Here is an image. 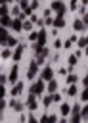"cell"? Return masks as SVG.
<instances>
[{"mask_svg": "<svg viewBox=\"0 0 88 123\" xmlns=\"http://www.w3.org/2000/svg\"><path fill=\"white\" fill-rule=\"evenodd\" d=\"M29 92H31V94H34V96H42V94L46 92V83H44V81L38 77V81H34V83L31 85Z\"/></svg>", "mask_w": 88, "mask_h": 123, "instance_id": "obj_1", "label": "cell"}, {"mask_svg": "<svg viewBox=\"0 0 88 123\" xmlns=\"http://www.w3.org/2000/svg\"><path fill=\"white\" fill-rule=\"evenodd\" d=\"M36 77H40V73H38V62L34 60V62H31V63H29V69H27V79H29V81H34Z\"/></svg>", "mask_w": 88, "mask_h": 123, "instance_id": "obj_2", "label": "cell"}, {"mask_svg": "<svg viewBox=\"0 0 88 123\" xmlns=\"http://www.w3.org/2000/svg\"><path fill=\"white\" fill-rule=\"evenodd\" d=\"M80 108H82V106H78V104H75V106H73V110H71V115H69V123H80V121H82Z\"/></svg>", "mask_w": 88, "mask_h": 123, "instance_id": "obj_3", "label": "cell"}, {"mask_svg": "<svg viewBox=\"0 0 88 123\" xmlns=\"http://www.w3.org/2000/svg\"><path fill=\"white\" fill-rule=\"evenodd\" d=\"M50 8H52V12H55V15H65V10H67L63 0H52Z\"/></svg>", "mask_w": 88, "mask_h": 123, "instance_id": "obj_4", "label": "cell"}, {"mask_svg": "<svg viewBox=\"0 0 88 123\" xmlns=\"http://www.w3.org/2000/svg\"><path fill=\"white\" fill-rule=\"evenodd\" d=\"M17 79H19V65H17V63H13V65H11V69H10V73H8V83L13 86L15 83H19Z\"/></svg>", "mask_w": 88, "mask_h": 123, "instance_id": "obj_5", "label": "cell"}, {"mask_svg": "<svg viewBox=\"0 0 88 123\" xmlns=\"http://www.w3.org/2000/svg\"><path fill=\"white\" fill-rule=\"evenodd\" d=\"M40 79H42L44 83H50V81H54V69H52L50 65H46V67L40 71Z\"/></svg>", "mask_w": 88, "mask_h": 123, "instance_id": "obj_6", "label": "cell"}, {"mask_svg": "<svg viewBox=\"0 0 88 123\" xmlns=\"http://www.w3.org/2000/svg\"><path fill=\"white\" fill-rule=\"evenodd\" d=\"M23 52H25V44H21V42H19V44H17V46L13 48V56H11V60H13L15 63H17V62H19V60L23 58Z\"/></svg>", "mask_w": 88, "mask_h": 123, "instance_id": "obj_7", "label": "cell"}, {"mask_svg": "<svg viewBox=\"0 0 88 123\" xmlns=\"http://www.w3.org/2000/svg\"><path fill=\"white\" fill-rule=\"evenodd\" d=\"M27 108H29L31 111L38 108V104H36V96H34V94H31V92H29V96H27Z\"/></svg>", "mask_w": 88, "mask_h": 123, "instance_id": "obj_8", "label": "cell"}, {"mask_svg": "<svg viewBox=\"0 0 88 123\" xmlns=\"http://www.w3.org/2000/svg\"><path fill=\"white\" fill-rule=\"evenodd\" d=\"M8 106H10V108H11L13 111H21V110H23V104H21L19 100H15L13 96L10 98V102H8Z\"/></svg>", "mask_w": 88, "mask_h": 123, "instance_id": "obj_9", "label": "cell"}, {"mask_svg": "<svg viewBox=\"0 0 88 123\" xmlns=\"http://www.w3.org/2000/svg\"><path fill=\"white\" fill-rule=\"evenodd\" d=\"M10 27H11L15 33H21V31H23V21H21L19 17H13V21H11V25H10Z\"/></svg>", "mask_w": 88, "mask_h": 123, "instance_id": "obj_10", "label": "cell"}, {"mask_svg": "<svg viewBox=\"0 0 88 123\" xmlns=\"http://www.w3.org/2000/svg\"><path fill=\"white\" fill-rule=\"evenodd\" d=\"M21 92H23V83L19 81V83H15V85L11 86V90H10V94H11L13 98H15V96H19Z\"/></svg>", "mask_w": 88, "mask_h": 123, "instance_id": "obj_11", "label": "cell"}, {"mask_svg": "<svg viewBox=\"0 0 88 123\" xmlns=\"http://www.w3.org/2000/svg\"><path fill=\"white\" fill-rule=\"evenodd\" d=\"M46 38H48V33H46V29L42 27V29L38 31V40H36V42H38L40 46H46Z\"/></svg>", "mask_w": 88, "mask_h": 123, "instance_id": "obj_12", "label": "cell"}, {"mask_svg": "<svg viewBox=\"0 0 88 123\" xmlns=\"http://www.w3.org/2000/svg\"><path fill=\"white\" fill-rule=\"evenodd\" d=\"M57 121H59V119H57V115H54V113H50V115L44 113V115L40 117V123H57Z\"/></svg>", "mask_w": 88, "mask_h": 123, "instance_id": "obj_13", "label": "cell"}, {"mask_svg": "<svg viewBox=\"0 0 88 123\" xmlns=\"http://www.w3.org/2000/svg\"><path fill=\"white\" fill-rule=\"evenodd\" d=\"M54 27H55V29H63V27H65V17H63V15L54 17Z\"/></svg>", "mask_w": 88, "mask_h": 123, "instance_id": "obj_14", "label": "cell"}, {"mask_svg": "<svg viewBox=\"0 0 88 123\" xmlns=\"http://www.w3.org/2000/svg\"><path fill=\"white\" fill-rule=\"evenodd\" d=\"M71 110H73V106H69V104H59V111H61L63 117L71 115Z\"/></svg>", "mask_w": 88, "mask_h": 123, "instance_id": "obj_15", "label": "cell"}, {"mask_svg": "<svg viewBox=\"0 0 88 123\" xmlns=\"http://www.w3.org/2000/svg\"><path fill=\"white\" fill-rule=\"evenodd\" d=\"M73 29H75V31H86V25H84L82 19H75V21H73Z\"/></svg>", "mask_w": 88, "mask_h": 123, "instance_id": "obj_16", "label": "cell"}, {"mask_svg": "<svg viewBox=\"0 0 88 123\" xmlns=\"http://www.w3.org/2000/svg\"><path fill=\"white\" fill-rule=\"evenodd\" d=\"M55 90H57V81L54 79V81H50V83H48V86H46V92H48V94H54Z\"/></svg>", "mask_w": 88, "mask_h": 123, "instance_id": "obj_17", "label": "cell"}, {"mask_svg": "<svg viewBox=\"0 0 88 123\" xmlns=\"http://www.w3.org/2000/svg\"><path fill=\"white\" fill-rule=\"evenodd\" d=\"M11 56H13V48L4 46V50H2V60H8V58H11Z\"/></svg>", "mask_w": 88, "mask_h": 123, "instance_id": "obj_18", "label": "cell"}, {"mask_svg": "<svg viewBox=\"0 0 88 123\" xmlns=\"http://www.w3.org/2000/svg\"><path fill=\"white\" fill-rule=\"evenodd\" d=\"M67 94H69V96H77V94H78V88H77L75 85H69V86H67Z\"/></svg>", "mask_w": 88, "mask_h": 123, "instance_id": "obj_19", "label": "cell"}, {"mask_svg": "<svg viewBox=\"0 0 88 123\" xmlns=\"http://www.w3.org/2000/svg\"><path fill=\"white\" fill-rule=\"evenodd\" d=\"M77 44H78V48H80V50H84V48L88 46V37H82V38H78V42H77Z\"/></svg>", "mask_w": 88, "mask_h": 123, "instance_id": "obj_20", "label": "cell"}, {"mask_svg": "<svg viewBox=\"0 0 88 123\" xmlns=\"http://www.w3.org/2000/svg\"><path fill=\"white\" fill-rule=\"evenodd\" d=\"M77 81H78V77H77L75 73H69V75H67V85H75Z\"/></svg>", "mask_w": 88, "mask_h": 123, "instance_id": "obj_21", "label": "cell"}, {"mask_svg": "<svg viewBox=\"0 0 88 123\" xmlns=\"http://www.w3.org/2000/svg\"><path fill=\"white\" fill-rule=\"evenodd\" d=\"M52 102H54V98H52V94H46V96L42 98V104H44V108H48V106H50Z\"/></svg>", "mask_w": 88, "mask_h": 123, "instance_id": "obj_22", "label": "cell"}, {"mask_svg": "<svg viewBox=\"0 0 88 123\" xmlns=\"http://www.w3.org/2000/svg\"><path fill=\"white\" fill-rule=\"evenodd\" d=\"M23 13V10H21V6H13L11 8V15H15V17H19Z\"/></svg>", "mask_w": 88, "mask_h": 123, "instance_id": "obj_23", "label": "cell"}, {"mask_svg": "<svg viewBox=\"0 0 88 123\" xmlns=\"http://www.w3.org/2000/svg\"><path fill=\"white\" fill-rule=\"evenodd\" d=\"M23 31H33V21L31 19H25L23 21Z\"/></svg>", "mask_w": 88, "mask_h": 123, "instance_id": "obj_24", "label": "cell"}, {"mask_svg": "<svg viewBox=\"0 0 88 123\" xmlns=\"http://www.w3.org/2000/svg\"><path fill=\"white\" fill-rule=\"evenodd\" d=\"M77 60H78V56H75V54H71V56H69V60H67V63H69V67H73V65H77Z\"/></svg>", "mask_w": 88, "mask_h": 123, "instance_id": "obj_25", "label": "cell"}, {"mask_svg": "<svg viewBox=\"0 0 88 123\" xmlns=\"http://www.w3.org/2000/svg\"><path fill=\"white\" fill-rule=\"evenodd\" d=\"M29 40H31V42H36V40H38V31H31V33H29Z\"/></svg>", "mask_w": 88, "mask_h": 123, "instance_id": "obj_26", "label": "cell"}, {"mask_svg": "<svg viewBox=\"0 0 88 123\" xmlns=\"http://www.w3.org/2000/svg\"><path fill=\"white\" fill-rule=\"evenodd\" d=\"M80 113H82V119H88V102L80 108Z\"/></svg>", "mask_w": 88, "mask_h": 123, "instance_id": "obj_27", "label": "cell"}, {"mask_svg": "<svg viewBox=\"0 0 88 123\" xmlns=\"http://www.w3.org/2000/svg\"><path fill=\"white\" fill-rule=\"evenodd\" d=\"M80 100L82 102H88V86H84V90L80 92Z\"/></svg>", "mask_w": 88, "mask_h": 123, "instance_id": "obj_28", "label": "cell"}, {"mask_svg": "<svg viewBox=\"0 0 88 123\" xmlns=\"http://www.w3.org/2000/svg\"><path fill=\"white\" fill-rule=\"evenodd\" d=\"M52 98H54V102H55V104H61V94L54 92V94H52Z\"/></svg>", "mask_w": 88, "mask_h": 123, "instance_id": "obj_29", "label": "cell"}, {"mask_svg": "<svg viewBox=\"0 0 88 123\" xmlns=\"http://www.w3.org/2000/svg\"><path fill=\"white\" fill-rule=\"evenodd\" d=\"M27 123H40V119H36L34 115H29V119H27Z\"/></svg>", "mask_w": 88, "mask_h": 123, "instance_id": "obj_30", "label": "cell"}, {"mask_svg": "<svg viewBox=\"0 0 88 123\" xmlns=\"http://www.w3.org/2000/svg\"><path fill=\"white\" fill-rule=\"evenodd\" d=\"M54 46H55V48H63V42H61L59 38H55V40H54Z\"/></svg>", "mask_w": 88, "mask_h": 123, "instance_id": "obj_31", "label": "cell"}, {"mask_svg": "<svg viewBox=\"0 0 88 123\" xmlns=\"http://www.w3.org/2000/svg\"><path fill=\"white\" fill-rule=\"evenodd\" d=\"M69 8H71V10H77V8H78V2H77V0H71Z\"/></svg>", "mask_w": 88, "mask_h": 123, "instance_id": "obj_32", "label": "cell"}, {"mask_svg": "<svg viewBox=\"0 0 88 123\" xmlns=\"http://www.w3.org/2000/svg\"><path fill=\"white\" fill-rule=\"evenodd\" d=\"M31 8H33V12L38 8V0H31Z\"/></svg>", "mask_w": 88, "mask_h": 123, "instance_id": "obj_33", "label": "cell"}, {"mask_svg": "<svg viewBox=\"0 0 88 123\" xmlns=\"http://www.w3.org/2000/svg\"><path fill=\"white\" fill-rule=\"evenodd\" d=\"M82 21H84V25H86V31H88V15H86V13L82 15Z\"/></svg>", "mask_w": 88, "mask_h": 123, "instance_id": "obj_34", "label": "cell"}, {"mask_svg": "<svg viewBox=\"0 0 88 123\" xmlns=\"http://www.w3.org/2000/svg\"><path fill=\"white\" fill-rule=\"evenodd\" d=\"M57 123H69V121H67V119H65V117H61V119H59V121H57Z\"/></svg>", "mask_w": 88, "mask_h": 123, "instance_id": "obj_35", "label": "cell"}, {"mask_svg": "<svg viewBox=\"0 0 88 123\" xmlns=\"http://www.w3.org/2000/svg\"><path fill=\"white\" fill-rule=\"evenodd\" d=\"M11 2H15V0H2V4H11Z\"/></svg>", "mask_w": 88, "mask_h": 123, "instance_id": "obj_36", "label": "cell"}, {"mask_svg": "<svg viewBox=\"0 0 88 123\" xmlns=\"http://www.w3.org/2000/svg\"><path fill=\"white\" fill-rule=\"evenodd\" d=\"M82 2V6H88V0H80Z\"/></svg>", "mask_w": 88, "mask_h": 123, "instance_id": "obj_37", "label": "cell"}, {"mask_svg": "<svg viewBox=\"0 0 88 123\" xmlns=\"http://www.w3.org/2000/svg\"><path fill=\"white\" fill-rule=\"evenodd\" d=\"M84 54H86V56H88V46H86V48H84Z\"/></svg>", "mask_w": 88, "mask_h": 123, "instance_id": "obj_38", "label": "cell"}, {"mask_svg": "<svg viewBox=\"0 0 88 123\" xmlns=\"http://www.w3.org/2000/svg\"><path fill=\"white\" fill-rule=\"evenodd\" d=\"M86 77H88V69H86Z\"/></svg>", "mask_w": 88, "mask_h": 123, "instance_id": "obj_39", "label": "cell"}]
</instances>
